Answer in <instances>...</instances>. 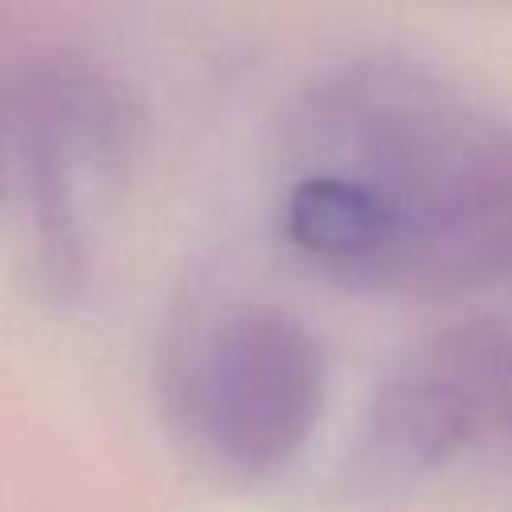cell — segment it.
Masks as SVG:
<instances>
[{
    "label": "cell",
    "mask_w": 512,
    "mask_h": 512,
    "mask_svg": "<svg viewBox=\"0 0 512 512\" xmlns=\"http://www.w3.org/2000/svg\"><path fill=\"white\" fill-rule=\"evenodd\" d=\"M288 160L352 180L376 208L368 288L436 292L512 268V132L412 64L360 60L312 84Z\"/></svg>",
    "instance_id": "cell-1"
},
{
    "label": "cell",
    "mask_w": 512,
    "mask_h": 512,
    "mask_svg": "<svg viewBox=\"0 0 512 512\" xmlns=\"http://www.w3.org/2000/svg\"><path fill=\"white\" fill-rule=\"evenodd\" d=\"M328 392V364L316 332L280 308H232L192 340L176 404L184 428L212 464L260 480L288 468Z\"/></svg>",
    "instance_id": "cell-2"
},
{
    "label": "cell",
    "mask_w": 512,
    "mask_h": 512,
    "mask_svg": "<svg viewBox=\"0 0 512 512\" xmlns=\"http://www.w3.org/2000/svg\"><path fill=\"white\" fill-rule=\"evenodd\" d=\"M136 116L124 88L76 56H28L12 80V180L36 220L40 260L60 284L84 272L88 184L128 164Z\"/></svg>",
    "instance_id": "cell-3"
},
{
    "label": "cell",
    "mask_w": 512,
    "mask_h": 512,
    "mask_svg": "<svg viewBox=\"0 0 512 512\" xmlns=\"http://www.w3.org/2000/svg\"><path fill=\"white\" fill-rule=\"evenodd\" d=\"M512 432V328L456 324L412 348L368 400L348 456L356 488H404L480 436Z\"/></svg>",
    "instance_id": "cell-4"
},
{
    "label": "cell",
    "mask_w": 512,
    "mask_h": 512,
    "mask_svg": "<svg viewBox=\"0 0 512 512\" xmlns=\"http://www.w3.org/2000/svg\"><path fill=\"white\" fill-rule=\"evenodd\" d=\"M12 80H16V64L12 68L0 64V188H8L12 180Z\"/></svg>",
    "instance_id": "cell-5"
}]
</instances>
